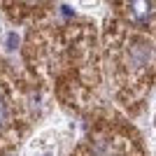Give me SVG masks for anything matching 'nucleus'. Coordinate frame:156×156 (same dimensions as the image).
Segmentation results:
<instances>
[{"instance_id":"obj_3","label":"nucleus","mask_w":156,"mask_h":156,"mask_svg":"<svg viewBox=\"0 0 156 156\" xmlns=\"http://www.w3.org/2000/svg\"><path fill=\"white\" fill-rule=\"evenodd\" d=\"M2 117H5V103L0 100V121H2Z\"/></svg>"},{"instance_id":"obj_5","label":"nucleus","mask_w":156,"mask_h":156,"mask_svg":"<svg viewBox=\"0 0 156 156\" xmlns=\"http://www.w3.org/2000/svg\"><path fill=\"white\" fill-rule=\"evenodd\" d=\"M44 156H51V154H44Z\"/></svg>"},{"instance_id":"obj_1","label":"nucleus","mask_w":156,"mask_h":156,"mask_svg":"<svg viewBox=\"0 0 156 156\" xmlns=\"http://www.w3.org/2000/svg\"><path fill=\"white\" fill-rule=\"evenodd\" d=\"M128 12L135 23H147L151 19V0H130Z\"/></svg>"},{"instance_id":"obj_2","label":"nucleus","mask_w":156,"mask_h":156,"mask_svg":"<svg viewBox=\"0 0 156 156\" xmlns=\"http://www.w3.org/2000/svg\"><path fill=\"white\" fill-rule=\"evenodd\" d=\"M16 44H19V37H16V33H9V35H7V49L12 51V49H16Z\"/></svg>"},{"instance_id":"obj_4","label":"nucleus","mask_w":156,"mask_h":156,"mask_svg":"<svg viewBox=\"0 0 156 156\" xmlns=\"http://www.w3.org/2000/svg\"><path fill=\"white\" fill-rule=\"evenodd\" d=\"M28 2H30V5H42L44 0H28Z\"/></svg>"}]
</instances>
